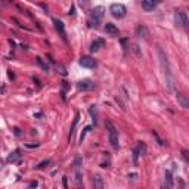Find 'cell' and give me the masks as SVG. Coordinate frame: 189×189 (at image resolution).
<instances>
[{
	"label": "cell",
	"instance_id": "cell-5",
	"mask_svg": "<svg viewBox=\"0 0 189 189\" xmlns=\"http://www.w3.org/2000/svg\"><path fill=\"white\" fill-rule=\"evenodd\" d=\"M109 12L114 18H118V19H121L127 15V8L123 5V3H112L109 6Z\"/></svg>",
	"mask_w": 189,
	"mask_h": 189
},
{
	"label": "cell",
	"instance_id": "cell-18",
	"mask_svg": "<svg viewBox=\"0 0 189 189\" xmlns=\"http://www.w3.org/2000/svg\"><path fill=\"white\" fill-rule=\"evenodd\" d=\"M142 8L146 12H151L157 8V2H154V0H144V2H142Z\"/></svg>",
	"mask_w": 189,
	"mask_h": 189
},
{
	"label": "cell",
	"instance_id": "cell-2",
	"mask_svg": "<svg viewBox=\"0 0 189 189\" xmlns=\"http://www.w3.org/2000/svg\"><path fill=\"white\" fill-rule=\"evenodd\" d=\"M104 15H105V8L104 6H94L90 10V22H92V25L93 27H99L102 19H104Z\"/></svg>",
	"mask_w": 189,
	"mask_h": 189
},
{
	"label": "cell",
	"instance_id": "cell-9",
	"mask_svg": "<svg viewBox=\"0 0 189 189\" xmlns=\"http://www.w3.org/2000/svg\"><path fill=\"white\" fill-rule=\"evenodd\" d=\"M78 64L81 66H84V68H94V66H96V61H94L93 58H90V56H83L78 61Z\"/></svg>",
	"mask_w": 189,
	"mask_h": 189
},
{
	"label": "cell",
	"instance_id": "cell-13",
	"mask_svg": "<svg viewBox=\"0 0 189 189\" xmlns=\"http://www.w3.org/2000/svg\"><path fill=\"white\" fill-rule=\"evenodd\" d=\"M105 31H106V34H109V36H112V37H117L118 34H120L118 28L114 25V24H111V22H106V24H105Z\"/></svg>",
	"mask_w": 189,
	"mask_h": 189
},
{
	"label": "cell",
	"instance_id": "cell-4",
	"mask_svg": "<svg viewBox=\"0 0 189 189\" xmlns=\"http://www.w3.org/2000/svg\"><path fill=\"white\" fill-rule=\"evenodd\" d=\"M74 174H76V185L80 188L83 183V158L77 155L74 162Z\"/></svg>",
	"mask_w": 189,
	"mask_h": 189
},
{
	"label": "cell",
	"instance_id": "cell-31",
	"mask_svg": "<svg viewBox=\"0 0 189 189\" xmlns=\"http://www.w3.org/2000/svg\"><path fill=\"white\" fill-rule=\"evenodd\" d=\"M115 99H117V102H121V101H120V98H118V96H117ZM121 108H123V109H126V106H124V105H121Z\"/></svg>",
	"mask_w": 189,
	"mask_h": 189
},
{
	"label": "cell",
	"instance_id": "cell-6",
	"mask_svg": "<svg viewBox=\"0 0 189 189\" xmlns=\"http://www.w3.org/2000/svg\"><path fill=\"white\" fill-rule=\"evenodd\" d=\"M174 22H176V25H179L182 28H186L189 25V18H188L186 12L182 10V9H176L174 10Z\"/></svg>",
	"mask_w": 189,
	"mask_h": 189
},
{
	"label": "cell",
	"instance_id": "cell-1",
	"mask_svg": "<svg viewBox=\"0 0 189 189\" xmlns=\"http://www.w3.org/2000/svg\"><path fill=\"white\" fill-rule=\"evenodd\" d=\"M158 58H160V65H161V69H162V74H164V80H165V84H167L169 90L173 92L174 90V74L172 71V66H170V62H169V58L165 55L164 49L161 46H158Z\"/></svg>",
	"mask_w": 189,
	"mask_h": 189
},
{
	"label": "cell",
	"instance_id": "cell-12",
	"mask_svg": "<svg viewBox=\"0 0 189 189\" xmlns=\"http://www.w3.org/2000/svg\"><path fill=\"white\" fill-rule=\"evenodd\" d=\"M21 158H22V154H21V151L19 149H16V151H13V152H10L9 154V157H8V162H21Z\"/></svg>",
	"mask_w": 189,
	"mask_h": 189
},
{
	"label": "cell",
	"instance_id": "cell-17",
	"mask_svg": "<svg viewBox=\"0 0 189 189\" xmlns=\"http://www.w3.org/2000/svg\"><path fill=\"white\" fill-rule=\"evenodd\" d=\"M93 186H94V189H105L104 179H102L101 174H94V177H93Z\"/></svg>",
	"mask_w": 189,
	"mask_h": 189
},
{
	"label": "cell",
	"instance_id": "cell-24",
	"mask_svg": "<svg viewBox=\"0 0 189 189\" xmlns=\"http://www.w3.org/2000/svg\"><path fill=\"white\" fill-rule=\"evenodd\" d=\"M50 164V161L49 160H46V161H43V162H40L38 165H36V169H38V170H41V169H44L46 165H49Z\"/></svg>",
	"mask_w": 189,
	"mask_h": 189
},
{
	"label": "cell",
	"instance_id": "cell-29",
	"mask_svg": "<svg viewBox=\"0 0 189 189\" xmlns=\"http://www.w3.org/2000/svg\"><path fill=\"white\" fill-rule=\"evenodd\" d=\"M8 76H9V78H10V80H13V78H15V74H13V73H10V71L8 73Z\"/></svg>",
	"mask_w": 189,
	"mask_h": 189
},
{
	"label": "cell",
	"instance_id": "cell-20",
	"mask_svg": "<svg viewBox=\"0 0 189 189\" xmlns=\"http://www.w3.org/2000/svg\"><path fill=\"white\" fill-rule=\"evenodd\" d=\"M89 114H90V117H92L93 124H94V126H98V111H96V106L92 105V106L89 108Z\"/></svg>",
	"mask_w": 189,
	"mask_h": 189
},
{
	"label": "cell",
	"instance_id": "cell-3",
	"mask_svg": "<svg viewBox=\"0 0 189 189\" xmlns=\"http://www.w3.org/2000/svg\"><path fill=\"white\" fill-rule=\"evenodd\" d=\"M105 126H106V130H108V137H109V142H111V146L114 149H118L120 148V142H118V130H117V127L111 121H106Z\"/></svg>",
	"mask_w": 189,
	"mask_h": 189
},
{
	"label": "cell",
	"instance_id": "cell-10",
	"mask_svg": "<svg viewBox=\"0 0 189 189\" xmlns=\"http://www.w3.org/2000/svg\"><path fill=\"white\" fill-rule=\"evenodd\" d=\"M53 24H55V28H56V31L61 34V37H62L64 40H66V36H65V25H64V22H62L61 19H53Z\"/></svg>",
	"mask_w": 189,
	"mask_h": 189
},
{
	"label": "cell",
	"instance_id": "cell-25",
	"mask_svg": "<svg viewBox=\"0 0 189 189\" xmlns=\"http://www.w3.org/2000/svg\"><path fill=\"white\" fill-rule=\"evenodd\" d=\"M182 157H183V160L188 162L189 161V155H188V151L186 149H182Z\"/></svg>",
	"mask_w": 189,
	"mask_h": 189
},
{
	"label": "cell",
	"instance_id": "cell-14",
	"mask_svg": "<svg viewBox=\"0 0 189 189\" xmlns=\"http://www.w3.org/2000/svg\"><path fill=\"white\" fill-rule=\"evenodd\" d=\"M176 98H177V102L180 104V106H182V108H185V109H188V108H189V101H188V98L185 96L183 93L177 92V93H176Z\"/></svg>",
	"mask_w": 189,
	"mask_h": 189
},
{
	"label": "cell",
	"instance_id": "cell-15",
	"mask_svg": "<svg viewBox=\"0 0 189 189\" xmlns=\"http://www.w3.org/2000/svg\"><path fill=\"white\" fill-rule=\"evenodd\" d=\"M173 188V176H172V172H165V176H164V189H172Z\"/></svg>",
	"mask_w": 189,
	"mask_h": 189
},
{
	"label": "cell",
	"instance_id": "cell-7",
	"mask_svg": "<svg viewBox=\"0 0 189 189\" xmlns=\"http://www.w3.org/2000/svg\"><path fill=\"white\" fill-rule=\"evenodd\" d=\"M146 154V145L144 144V142H137L136 148L133 149V164L137 165L139 164V157L145 155Z\"/></svg>",
	"mask_w": 189,
	"mask_h": 189
},
{
	"label": "cell",
	"instance_id": "cell-11",
	"mask_svg": "<svg viewBox=\"0 0 189 189\" xmlns=\"http://www.w3.org/2000/svg\"><path fill=\"white\" fill-rule=\"evenodd\" d=\"M136 36L144 37V38H148V37H149V30L146 28V25H144V24L137 25V27H136Z\"/></svg>",
	"mask_w": 189,
	"mask_h": 189
},
{
	"label": "cell",
	"instance_id": "cell-19",
	"mask_svg": "<svg viewBox=\"0 0 189 189\" xmlns=\"http://www.w3.org/2000/svg\"><path fill=\"white\" fill-rule=\"evenodd\" d=\"M36 62H37V65L44 71V73H49V71H50V66H49V64H47V62H44V59L43 58H36Z\"/></svg>",
	"mask_w": 189,
	"mask_h": 189
},
{
	"label": "cell",
	"instance_id": "cell-32",
	"mask_svg": "<svg viewBox=\"0 0 189 189\" xmlns=\"http://www.w3.org/2000/svg\"><path fill=\"white\" fill-rule=\"evenodd\" d=\"M64 186H65V189H66V188H68V186H66V176H65V177H64Z\"/></svg>",
	"mask_w": 189,
	"mask_h": 189
},
{
	"label": "cell",
	"instance_id": "cell-26",
	"mask_svg": "<svg viewBox=\"0 0 189 189\" xmlns=\"http://www.w3.org/2000/svg\"><path fill=\"white\" fill-rule=\"evenodd\" d=\"M177 183H179V189H185V182L182 180V177H177Z\"/></svg>",
	"mask_w": 189,
	"mask_h": 189
},
{
	"label": "cell",
	"instance_id": "cell-21",
	"mask_svg": "<svg viewBox=\"0 0 189 189\" xmlns=\"http://www.w3.org/2000/svg\"><path fill=\"white\" fill-rule=\"evenodd\" d=\"M78 120H80V114L77 112V114H76V118H74V124H73V127H71V132H69V136H68V140H69V142H71V139H73L74 133H76V127H77V124H78Z\"/></svg>",
	"mask_w": 189,
	"mask_h": 189
},
{
	"label": "cell",
	"instance_id": "cell-22",
	"mask_svg": "<svg viewBox=\"0 0 189 189\" xmlns=\"http://www.w3.org/2000/svg\"><path fill=\"white\" fill-rule=\"evenodd\" d=\"M130 49H132V52L134 53L136 58H142V52H140V49H139V46H137V44H133V46L130 47Z\"/></svg>",
	"mask_w": 189,
	"mask_h": 189
},
{
	"label": "cell",
	"instance_id": "cell-27",
	"mask_svg": "<svg viewBox=\"0 0 189 189\" xmlns=\"http://www.w3.org/2000/svg\"><path fill=\"white\" fill-rule=\"evenodd\" d=\"M89 130H90V126H89V127H86V129H84V132H83V134H81V137H80V140H81V142H83V139H84V136H86V133H87V132H89Z\"/></svg>",
	"mask_w": 189,
	"mask_h": 189
},
{
	"label": "cell",
	"instance_id": "cell-23",
	"mask_svg": "<svg viewBox=\"0 0 189 189\" xmlns=\"http://www.w3.org/2000/svg\"><path fill=\"white\" fill-rule=\"evenodd\" d=\"M152 136H154V137L157 139V142H158V145H161V146L164 145V140H162V139H161V137L158 136V133H157L155 130H152Z\"/></svg>",
	"mask_w": 189,
	"mask_h": 189
},
{
	"label": "cell",
	"instance_id": "cell-28",
	"mask_svg": "<svg viewBox=\"0 0 189 189\" xmlns=\"http://www.w3.org/2000/svg\"><path fill=\"white\" fill-rule=\"evenodd\" d=\"M69 15H73V16L76 15V8H74V6H71V9H69Z\"/></svg>",
	"mask_w": 189,
	"mask_h": 189
},
{
	"label": "cell",
	"instance_id": "cell-16",
	"mask_svg": "<svg viewBox=\"0 0 189 189\" xmlns=\"http://www.w3.org/2000/svg\"><path fill=\"white\" fill-rule=\"evenodd\" d=\"M105 46V41L102 40V38H98V40H94L92 44H90V52H98L99 49H101V47H104Z\"/></svg>",
	"mask_w": 189,
	"mask_h": 189
},
{
	"label": "cell",
	"instance_id": "cell-30",
	"mask_svg": "<svg viewBox=\"0 0 189 189\" xmlns=\"http://www.w3.org/2000/svg\"><path fill=\"white\" fill-rule=\"evenodd\" d=\"M15 134H16V136H21V132H19V129H15Z\"/></svg>",
	"mask_w": 189,
	"mask_h": 189
},
{
	"label": "cell",
	"instance_id": "cell-8",
	"mask_svg": "<svg viewBox=\"0 0 189 189\" xmlns=\"http://www.w3.org/2000/svg\"><path fill=\"white\" fill-rule=\"evenodd\" d=\"M77 89L78 90H83V92H89V90H93L94 89V83L89 78H84V80H80L77 83Z\"/></svg>",
	"mask_w": 189,
	"mask_h": 189
}]
</instances>
